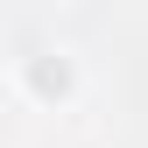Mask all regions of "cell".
Returning <instances> with one entry per match:
<instances>
[{"label":"cell","mask_w":148,"mask_h":148,"mask_svg":"<svg viewBox=\"0 0 148 148\" xmlns=\"http://www.w3.org/2000/svg\"><path fill=\"white\" fill-rule=\"evenodd\" d=\"M14 99L28 106V113H71V106L85 99V64L78 49L64 42H35L14 57Z\"/></svg>","instance_id":"1"}]
</instances>
